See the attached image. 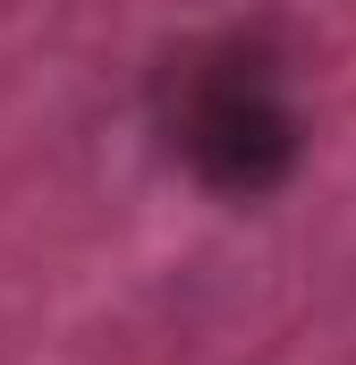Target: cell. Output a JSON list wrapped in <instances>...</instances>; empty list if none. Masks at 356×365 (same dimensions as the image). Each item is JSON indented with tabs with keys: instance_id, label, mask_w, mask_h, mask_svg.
<instances>
[{
	"instance_id": "cell-1",
	"label": "cell",
	"mask_w": 356,
	"mask_h": 365,
	"mask_svg": "<svg viewBox=\"0 0 356 365\" xmlns=\"http://www.w3.org/2000/svg\"><path fill=\"white\" fill-rule=\"evenodd\" d=\"M170 145L187 170L221 195H263L297 162V102L263 43H221L178 68L170 93Z\"/></svg>"
}]
</instances>
